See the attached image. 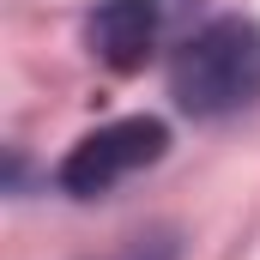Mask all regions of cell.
Segmentation results:
<instances>
[{
	"instance_id": "3957f363",
	"label": "cell",
	"mask_w": 260,
	"mask_h": 260,
	"mask_svg": "<svg viewBox=\"0 0 260 260\" xmlns=\"http://www.w3.org/2000/svg\"><path fill=\"white\" fill-rule=\"evenodd\" d=\"M85 37L109 73H139L157 43V0H97Z\"/></svg>"
},
{
	"instance_id": "7a4b0ae2",
	"label": "cell",
	"mask_w": 260,
	"mask_h": 260,
	"mask_svg": "<svg viewBox=\"0 0 260 260\" xmlns=\"http://www.w3.org/2000/svg\"><path fill=\"white\" fill-rule=\"evenodd\" d=\"M164 145H170V127H164L157 115L109 121V127L85 133V139L61 157V188H67L73 200H97V194H109L121 176L151 170V164L164 157Z\"/></svg>"
},
{
	"instance_id": "6da1fadb",
	"label": "cell",
	"mask_w": 260,
	"mask_h": 260,
	"mask_svg": "<svg viewBox=\"0 0 260 260\" xmlns=\"http://www.w3.org/2000/svg\"><path fill=\"white\" fill-rule=\"evenodd\" d=\"M170 97L200 121L248 109L260 97V24L212 18L206 30H194L170 61Z\"/></svg>"
}]
</instances>
